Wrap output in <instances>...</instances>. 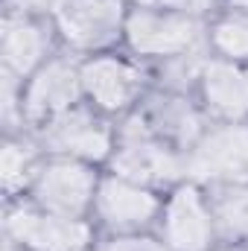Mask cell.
I'll use <instances>...</instances> for the list:
<instances>
[{"label":"cell","instance_id":"cell-1","mask_svg":"<svg viewBox=\"0 0 248 251\" xmlns=\"http://www.w3.org/2000/svg\"><path fill=\"white\" fill-rule=\"evenodd\" d=\"M187 170L198 178L248 181V131L240 126L213 131L196 146Z\"/></svg>","mask_w":248,"mask_h":251},{"label":"cell","instance_id":"cell-2","mask_svg":"<svg viewBox=\"0 0 248 251\" xmlns=\"http://www.w3.org/2000/svg\"><path fill=\"white\" fill-rule=\"evenodd\" d=\"M198 38V24L187 15H155L134 12L128 18V41L137 53L173 56L184 53Z\"/></svg>","mask_w":248,"mask_h":251},{"label":"cell","instance_id":"cell-3","mask_svg":"<svg viewBox=\"0 0 248 251\" xmlns=\"http://www.w3.org/2000/svg\"><path fill=\"white\" fill-rule=\"evenodd\" d=\"M59 26L76 47L108 44L120 26V0H62Z\"/></svg>","mask_w":248,"mask_h":251},{"label":"cell","instance_id":"cell-4","mask_svg":"<svg viewBox=\"0 0 248 251\" xmlns=\"http://www.w3.org/2000/svg\"><path fill=\"white\" fill-rule=\"evenodd\" d=\"M9 234L35 251H82L88 243V228L76 219L15 213L9 219Z\"/></svg>","mask_w":248,"mask_h":251},{"label":"cell","instance_id":"cell-5","mask_svg":"<svg viewBox=\"0 0 248 251\" xmlns=\"http://www.w3.org/2000/svg\"><path fill=\"white\" fill-rule=\"evenodd\" d=\"M91 190H94V176L82 167V164H73V161H64V164H53L41 173L38 178V201L56 213L64 216H76L88 199H91Z\"/></svg>","mask_w":248,"mask_h":251},{"label":"cell","instance_id":"cell-6","mask_svg":"<svg viewBox=\"0 0 248 251\" xmlns=\"http://www.w3.org/2000/svg\"><path fill=\"white\" fill-rule=\"evenodd\" d=\"M167 240L178 251H204L210 240V216L196 190H178L167 207Z\"/></svg>","mask_w":248,"mask_h":251},{"label":"cell","instance_id":"cell-7","mask_svg":"<svg viewBox=\"0 0 248 251\" xmlns=\"http://www.w3.org/2000/svg\"><path fill=\"white\" fill-rule=\"evenodd\" d=\"M82 85L102 108L117 111L134 100L140 88V76L134 67L117 62V59H97L82 70Z\"/></svg>","mask_w":248,"mask_h":251},{"label":"cell","instance_id":"cell-8","mask_svg":"<svg viewBox=\"0 0 248 251\" xmlns=\"http://www.w3.org/2000/svg\"><path fill=\"white\" fill-rule=\"evenodd\" d=\"M44 143L70 155L102 158L108 152V131L85 111H67L50 123V128L44 131Z\"/></svg>","mask_w":248,"mask_h":251},{"label":"cell","instance_id":"cell-9","mask_svg":"<svg viewBox=\"0 0 248 251\" xmlns=\"http://www.w3.org/2000/svg\"><path fill=\"white\" fill-rule=\"evenodd\" d=\"M99 213L108 225H117V228H137V225H146L155 213V199L146 193V190L134 187V184H125V181H105L99 187Z\"/></svg>","mask_w":248,"mask_h":251},{"label":"cell","instance_id":"cell-10","mask_svg":"<svg viewBox=\"0 0 248 251\" xmlns=\"http://www.w3.org/2000/svg\"><path fill=\"white\" fill-rule=\"evenodd\" d=\"M114 170L134 181H167L181 173V164L173 152L149 140H131L114 161Z\"/></svg>","mask_w":248,"mask_h":251},{"label":"cell","instance_id":"cell-11","mask_svg":"<svg viewBox=\"0 0 248 251\" xmlns=\"http://www.w3.org/2000/svg\"><path fill=\"white\" fill-rule=\"evenodd\" d=\"M73 100H76V70L67 62H53L35 76L26 97V111L29 117H44L50 111L70 105Z\"/></svg>","mask_w":248,"mask_h":251},{"label":"cell","instance_id":"cell-12","mask_svg":"<svg viewBox=\"0 0 248 251\" xmlns=\"http://www.w3.org/2000/svg\"><path fill=\"white\" fill-rule=\"evenodd\" d=\"M204 94L210 108L222 117L248 114V73L231 64H210L204 70Z\"/></svg>","mask_w":248,"mask_h":251},{"label":"cell","instance_id":"cell-13","mask_svg":"<svg viewBox=\"0 0 248 251\" xmlns=\"http://www.w3.org/2000/svg\"><path fill=\"white\" fill-rule=\"evenodd\" d=\"M44 47H47V41H44L38 26H32L26 21L6 24V32H3V62L9 64L12 70L26 73L32 64L41 59Z\"/></svg>","mask_w":248,"mask_h":251},{"label":"cell","instance_id":"cell-14","mask_svg":"<svg viewBox=\"0 0 248 251\" xmlns=\"http://www.w3.org/2000/svg\"><path fill=\"white\" fill-rule=\"evenodd\" d=\"M152 126L158 131H167L178 140H190L196 131V114L181 100H155L152 105Z\"/></svg>","mask_w":248,"mask_h":251},{"label":"cell","instance_id":"cell-15","mask_svg":"<svg viewBox=\"0 0 248 251\" xmlns=\"http://www.w3.org/2000/svg\"><path fill=\"white\" fill-rule=\"evenodd\" d=\"M216 222L225 234H248V187L228 190L219 196Z\"/></svg>","mask_w":248,"mask_h":251},{"label":"cell","instance_id":"cell-16","mask_svg":"<svg viewBox=\"0 0 248 251\" xmlns=\"http://www.w3.org/2000/svg\"><path fill=\"white\" fill-rule=\"evenodd\" d=\"M213 41H216V47L222 53H228L234 59H248V15L225 18L216 26Z\"/></svg>","mask_w":248,"mask_h":251},{"label":"cell","instance_id":"cell-17","mask_svg":"<svg viewBox=\"0 0 248 251\" xmlns=\"http://www.w3.org/2000/svg\"><path fill=\"white\" fill-rule=\"evenodd\" d=\"M24 176H26V155H24V149L6 146L3 149V184L9 190L18 187L24 181Z\"/></svg>","mask_w":248,"mask_h":251},{"label":"cell","instance_id":"cell-18","mask_svg":"<svg viewBox=\"0 0 248 251\" xmlns=\"http://www.w3.org/2000/svg\"><path fill=\"white\" fill-rule=\"evenodd\" d=\"M99 251H164V249L152 240H117V243L102 246Z\"/></svg>","mask_w":248,"mask_h":251},{"label":"cell","instance_id":"cell-19","mask_svg":"<svg viewBox=\"0 0 248 251\" xmlns=\"http://www.w3.org/2000/svg\"><path fill=\"white\" fill-rule=\"evenodd\" d=\"M140 3H152V6H201L204 0H140Z\"/></svg>","mask_w":248,"mask_h":251},{"label":"cell","instance_id":"cell-20","mask_svg":"<svg viewBox=\"0 0 248 251\" xmlns=\"http://www.w3.org/2000/svg\"><path fill=\"white\" fill-rule=\"evenodd\" d=\"M3 111H6V117H12V111H15V97H12V85L9 82L3 88Z\"/></svg>","mask_w":248,"mask_h":251},{"label":"cell","instance_id":"cell-21","mask_svg":"<svg viewBox=\"0 0 248 251\" xmlns=\"http://www.w3.org/2000/svg\"><path fill=\"white\" fill-rule=\"evenodd\" d=\"M234 3H240V6H248V0H234Z\"/></svg>","mask_w":248,"mask_h":251}]
</instances>
